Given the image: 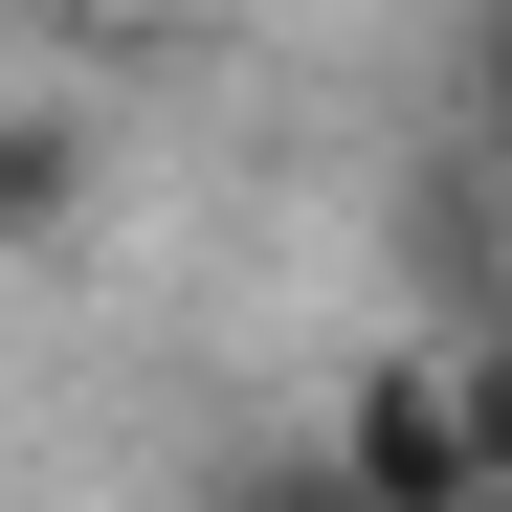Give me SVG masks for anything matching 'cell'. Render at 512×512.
Masks as SVG:
<instances>
[{"label":"cell","mask_w":512,"mask_h":512,"mask_svg":"<svg viewBox=\"0 0 512 512\" xmlns=\"http://www.w3.org/2000/svg\"><path fill=\"white\" fill-rule=\"evenodd\" d=\"M312 468L357 490V512H468V490H490V423H468L446 357H357L334 423H312Z\"/></svg>","instance_id":"6da1fadb"},{"label":"cell","mask_w":512,"mask_h":512,"mask_svg":"<svg viewBox=\"0 0 512 512\" xmlns=\"http://www.w3.org/2000/svg\"><path fill=\"white\" fill-rule=\"evenodd\" d=\"M67 223H90V134H67V112H0V268H45Z\"/></svg>","instance_id":"7a4b0ae2"},{"label":"cell","mask_w":512,"mask_h":512,"mask_svg":"<svg viewBox=\"0 0 512 512\" xmlns=\"http://www.w3.org/2000/svg\"><path fill=\"white\" fill-rule=\"evenodd\" d=\"M446 379H468V423H490V490H512V312H468V334H446Z\"/></svg>","instance_id":"3957f363"},{"label":"cell","mask_w":512,"mask_h":512,"mask_svg":"<svg viewBox=\"0 0 512 512\" xmlns=\"http://www.w3.org/2000/svg\"><path fill=\"white\" fill-rule=\"evenodd\" d=\"M468 134L512 156V0H468Z\"/></svg>","instance_id":"277c9868"},{"label":"cell","mask_w":512,"mask_h":512,"mask_svg":"<svg viewBox=\"0 0 512 512\" xmlns=\"http://www.w3.org/2000/svg\"><path fill=\"white\" fill-rule=\"evenodd\" d=\"M90 23H179V0H90Z\"/></svg>","instance_id":"5b68a950"}]
</instances>
